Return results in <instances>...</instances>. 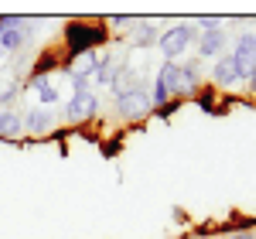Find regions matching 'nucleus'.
Listing matches in <instances>:
<instances>
[{"label": "nucleus", "instance_id": "nucleus-1", "mask_svg": "<svg viewBox=\"0 0 256 239\" xmlns=\"http://www.w3.org/2000/svg\"><path fill=\"white\" fill-rule=\"evenodd\" d=\"M195 41H198L195 24H174V28H168L164 34H158V48L164 52V62H174V58H181Z\"/></svg>", "mask_w": 256, "mask_h": 239}, {"label": "nucleus", "instance_id": "nucleus-2", "mask_svg": "<svg viewBox=\"0 0 256 239\" xmlns=\"http://www.w3.org/2000/svg\"><path fill=\"white\" fill-rule=\"evenodd\" d=\"M150 110H154V100L147 96L144 86H137V89H130V92L116 96V113L123 120H144Z\"/></svg>", "mask_w": 256, "mask_h": 239}, {"label": "nucleus", "instance_id": "nucleus-3", "mask_svg": "<svg viewBox=\"0 0 256 239\" xmlns=\"http://www.w3.org/2000/svg\"><path fill=\"white\" fill-rule=\"evenodd\" d=\"M181 92V65L178 62H164L158 72V89H154V106H164V102Z\"/></svg>", "mask_w": 256, "mask_h": 239}, {"label": "nucleus", "instance_id": "nucleus-4", "mask_svg": "<svg viewBox=\"0 0 256 239\" xmlns=\"http://www.w3.org/2000/svg\"><path fill=\"white\" fill-rule=\"evenodd\" d=\"M232 62H236L239 79H253V72H256V34L253 31H242V34H239Z\"/></svg>", "mask_w": 256, "mask_h": 239}, {"label": "nucleus", "instance_id": "nucleus-5", "mask_svg": "<svg viewBox=\"0 0 256 239\" xmlns=\"http://www.w3.org/2000/svg\"><path fill=\"white\" fill-rule=\"evenodd\" d=\"M31 34H34L31 20L18 18V20H14V28H4V31H0V52H4V55H14V52H20V48L31 41Z\"/></svg>", "mask_w": 256, "mask_h": 239}, {"label": "nucleus", "instance_id": "nucleus-6", "mask_svg": "<svg viewBox=\"0 0 256 239\" xmlns=\"http://www.w3.org/2000/svg\"><path fill=\"white\" fill-rule=\"evenodd\" d=\"M99 110V100L96 92H76L72 102L65 106V120H72V123H82V120H92Z\"/></svg>", "mask_w": 256, "mask_h": 239}, {"label": "nucleus", "instance_id": "nucleus-7", "mask_svg": "<svg viewBox=\"0 0 256 239\" xmlns=\"http://www.w3.org/2000/svg\"><path fill=\"white\" fill-rule=\"evenodd\" d=\"M96 41H102V28H86V24H72L68 28V48H72V55L92 52Z\"/></svg>", "mask_w": 256, "mask_h": 239}, {"label": "nucleus", "instance_id": "nucleus-8", "mask_svg": "<svg viewBox=\"0 0 256 239\" xmlns=\"http://www.w3.org/2000/svg\"><path fill=\"white\" fill-rule=\"evenodd\" d=\"M0 137L7 140L24 137V113H18L14 106H0Z\"/></svg>", "mask_w": 256, "mask_h": 239}, {"label": "nucleus", "instance_id": "nucleus-9", "mask_svg": "<svg viewBox=\"0 0 256 239\" xmlns=\"http://www.w3.org/2000/svg\"><path fill=\"white\" fill-rule=\"evenodd\" d=\"M222 48H226V31H222V28L198 34V55H202V58H218Z\"/></svg>", "mask_w": 256, "mask_h": 239}, {"label": "nucleus", "instance_id": "nucleus-10", "mask_svg": "<svg viewBox=\"0 0 256 239\" xmlns=\"http://www.w3.org/2000/svg\"><path fill=\"white\" fill-rule=\"evenodd\" d=\"M212 79H216V86H222V89H236L239 82V72H236V62H232V55H226V58L216 62V68H212Z\"/></svg>", "mask_w": 256, "mask_h": 239}, {"label": "nucleus", "instance_id": "nucleus-11", "mask_svg": "<svg viewBox=\"0 0 256 239\" xmlns=\"http://www.w3.org/2000/svg\"><path fill=\"white\" fill-rule=\"evenodd\" d=\"M96 68H99V55L96 52H82V55H72L68 76L72 79H89V76H96Z\"/></svg>", "mask_w": 256, "mask_h": 239}, {"label": "nucleus", "instance_id": "nucleus-12", "mask_svg": "<svg viewBox=\"0 0 256 239\" xmlns=\"http://www.w3.org/2000/svg\"><path fill=\"white\" fill-rule=\"evenodd\" d=\"M52 123H55V116L48 110H28L24 113V134H48Z\"/></svg>", "mask_w": 256, "mask_h": 239}, {"label": "nucleus", "instance_id": "nucleus-13", "mask_svg": "<svg viewBox=\"0 0 256 239\" xmlns=\"http://www.w3.org/2000/svg\"><path fill=\"white\" fill-rule=\"evenodd\" d=\"M28 89H34V92L41 96V102H44V106H55V102H58V89H55L52 82L44 79V76H34V79L28 82Z\"/></svg>", "mask_w": 256, "mask_h": 239}, {"label": "nucleus", "instance_id": "nucleus-14", "mask_svg": "<svg viewBox=\"0 0 256 239\" xmlns=\"http://www.w3.org/2000/svg\"><path fill=\"white\" fill-rule=\"evenodd\" d=\"M130 41H134L137 48H150V44H158V28H154V24H137L134 34H130Z\"/></svg>", "mask_w": 256, "mask_h": 239}, {"label": "nucleus", "instance_id": "nucleus-15", "mask_svg": "<svg viewBox=\"0 0 256 239\" xmlns=\"http://www.w3.org/2000/svg\"><path fill=\"white\" fill-rule=\"evenodd\" d=\"M195 86H198V68L181 65V92H195Z\"/></svg>", "mask_w": 256, "mask_h": 239}, {"label": "nucleus", "instance_id": "nucleus-16", "mask_svg": "<svg viewBox=\"0 0 256 239\" xmlns=\"http://www.w3.org/2000/svg\"><path fill=\"white\" fill-rule=\"evenodd\" d=\"M96 79L102 82V86H113V79H116V65H110V62H99Z\"/></svg>", "mask_w": 256, "mask_h": 239}, {"label": "nucleus", "instance_id": "nucleus-17", "mask_svg": "<svg viewBox=\"0 0 256 239\" xmlns=\"http://www.w3.org/2000/svg\"><path fill=\"white\" fill-rule=\"evenodd\" d=\"M232 239H253V236H250V232H239V236H232Z\"/></svg>", "mask_w": 256, "mask_h": 239}, {"label": "nucleus", "instance_id": "nucleus-18", "mask_svg": "<svg viewBox=\"0 0 256 239\" xmlns=\"http://www.w3.org/2000/svg\"><path fill=\"white\" fill-rule=\"evenodd\" d=\"M250 82H253V89H256V72H253V79H250Z\"/></svg>", "mask_w": 256, "mask_h": 239}]
</instances>
